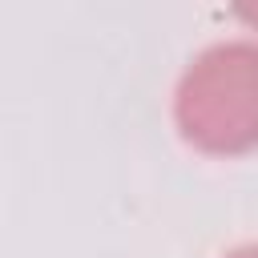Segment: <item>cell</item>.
<instances>
[{"mask_svg": "<svg viewBox=\"0 0 258 258\" xmlns=\"http://www.w3.org/2000/svg\"><path fill=\"white\" fill-rule=\"evenodd\" d=\"M177 129L206 153H246L258 145V44L226 40L206 48L177 85Z\"/></svg>", "mask_w": 258, "mask_h": 258, "instance_id": "cell-1", "label": "cell"}, {"mask_svg": "<svg viewBox=\"0 0 258 258\" xmlns=\"http://www.w3.org/2000/svg\"><path fill=\"white\" fill-rule=\"evenodd\" d=\"M230 258H258V246H242V250H234Z\"/></svg>", "mask_w": 258, "mask_h": 258, "instance_id": "cell-2", "label": "cell"}]
</instances>
